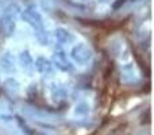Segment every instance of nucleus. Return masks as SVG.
<instances>
[{
  "mask_svg": "<svg viewBox=\"0 0 154 135\" xmlns=\"http://www.w3.org/2000/svg\"><path fill=\"white\" fill-rule=\"evenodd\" d=\"M15 30V22H14V18L10 15H3L2 19H0V31H2L3 35L5 37H10L11 34Z\"/></svg>",
  "mask_w": 154,
  "mask_h": 135,
  "instance_id": "1",
  "label": "nucleus"
},
{
  "mask_svg": "<svg viewBox=\"0 0 154 135\" xmlns=\"http://www.w3.org/2000/svg\"><path fill=\"white\" fill-rule=\"evenodd\" d=\"M73 57L77 61H87L91 57V51L89 49H87L85 46H77V48L73 49Z\"/></svg>",
  "mask_w": 154,
  "mask_h": 135,
  "instance_id": "3",
  "label": "nucleus"
},
{
  "mask_svg": "<svg viewBox=\"0 0 154 135\" xmlns=\"http://www.w3.org/2000/svg\"><path fill=\"white\" fill-rule=\"evenodd\" d=\"M123 3H125V0H118V2L114 4V8H118L120 4H123Z\"/></svg>",
  "mask_w": 154,
  "mask_h": 135,
  "instance_id": "4",
  "label": "nucleus"
},
{
  "mask_svg": "<svg viewBox=\"0 0 154 135\" xmlns=\"http://www.w3.org/2000/svg\"><path fill=\"white\" fill-rule=\"evenodd\" d=\"M22 18L34 27H41V24H42V19H41L39 14L32 10H24L22 14Z\"/></svg>",
  "mask_w": 154,
  "mask_h": 135,
  "instance_id": "2",
  "label": "nucleus"
}]
</instances>
